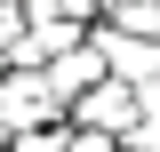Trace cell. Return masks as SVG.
<instances>
[{"instance_id": "obj_4", "label": "cell", "mask_w": 160, "mask_h": 152, "mask_svg": "<svg viewBox=\"0 0 160 152\" xmlns=\"http://www.w3.org/2000/svg\"><path fill=\"white\" fill-rule=\"evenodd\" d=\"M16 152H72V128L64 136H16Z\"/></svg>"}, {"instance_id": "obj_1", "label": "cell", "mask_w": 160, "mask_h": 152, "mask_svg": "<svg viewBox=\"0 0 160 152\" xmlns=\"http://www.w3.org/2000/svg\"><path fill=\"white\" fill-rule=\"evenodd\" d=\"M104 56H112V72H120V80H152L160 48H144V40H136V48H128V40H104Z\"/></svg>"}, {"instance_id": "obj_2", "label": "cell", "mask_w": 160, "mask_h": 152, "mask_svg": "<svg viewBox=\"0 0 160 152\" xmlns=\"http://www.w3.org/2000/svg\"><path fill=\"white\" fill-rule=\"evenodd\" d=\"M88 120H96V128H104V120H128V136H136V104H128L120 88H96V96H88Z\"/></svg>"}, {"instance_id": "obj_3", "label": "cell", "mask_w": 160, "mask_h": 152, "mask_svg": "<svg viewBox=\"0 0 160 152\" xmlns=\"http://www.w3.org/2000/svg\"><path fill=\"white\" fill-rule=\"evenodd\" d=\"M88 80H96V56H72V64H48V88H88Z\"/></svg>"}, {"instance_id": "obj_5", "label": "cell", "mask_w": 160, "mask_h": 152, "mask_svg": "<svg viewBox=\"0 0 160 152\" xmlns=\"http://www.w3.org/2000/svg\"><path fill=\"white\" fill-rule=\"evenodd\" d=\"M0 136H8V120H0Z\"/></svg>"}]
</instances>
